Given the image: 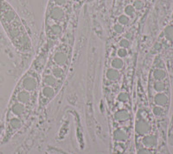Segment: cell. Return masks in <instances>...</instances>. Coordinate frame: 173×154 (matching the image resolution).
<instances>
[{
    "instance_id": "5bb4252c",
    "label": "cell",
    "mask_w": 173,
    "mask_h": 154,
    "mask_svg": "<svg viewBox=\"0 0 173 154\" xmlns=\"http://www.w3.org/2000/svg\"><path fill=\"white\" fill-rule=\"evenodd\" d=\"M152 89L156 92H164V91L168 89V84H165L164 80H160V81L154 80L153 84H152Z\"/></svg>"
},
{
    "instance_id": "3957f363",
    "label": "cell",
    "mask_w": 173,
    "mask_h": 154,
    "mask_svg": "<svg viewBox=\"0 0 173 154\" xmlns=\"http://www.w3.org/2000/svg\"><path fill=\"white\" fill-rule=\"evenodd\" d=\"M67 7L56 5H48L47 10V22L48 23H62L67 19Z\"/></svg>"
},
{
    "instance_id": "ba28073f",
    "label": "cell",
    "mask_w": 173,
    "mask_h": 154,
    "mask_svg": "<svg viewBox=\"0 0 173 154\" xmlns=\"http://www.w3.org/2000/svg\"><path fill=\"white\" fill-rule=\"evenodd\" d=\"M14 98H12V100L19 102L23 105H25L26 106H30L32 103L33 95H32V92H30L23 89H19L17 92H15Z\"/></svg>"
},
{
    "instance_id": "8992f818",
    "label": "cell",
    "mask_w": 173,
    "mask_h": 154,
    "mask_svg": "<svg viewBox=\"0 0 173 154\" xmlns=\"http://www.w3.org/2000/svg\"><path fill=\"white\" fill-rule=\"evenodd\" d=\"M51 59L53 61V65L64 67L69 63V57L67 51H65L64 49H58L54 51Z\"/></svg>"
},
{
    "instance_id": "9c48e42d",
    "label": "cell",
    "mask_w": 173,
    "mask_h": 154,
    "mask_svg": "<svg viewBox=\"0 0 173 154\" xmlns=\"http://www.w3.org/2000/svg\"><path fill=\"white\" fill-rule=\"evenodd\" d=\"M64 29L62 24L59 23H48L46 28L47 35L49 37H57L62 34Z\"/></svg>"
},
{
    "instance_id": "30bf717a",
    "label": "cell",
    "mask_w": 173,
    "mask_h": 154,
    "mask_svg": "<svg viewBox=\"0 0 173 154\" xmlns=\"http://www.w3.org/2000/svg\"><path fill=\"white\" fill-rule=\"evenodd\" d=\"M60 84H62L61 81H59L57 78H56L50 72H47L42 78V84L46 86H51L54 88H59Z\"/></svg>"
},
{
    "instance_id": "9a60e30c",
    "label": "cell",
    "mask_w": 173,
    "mask_h": 154,
    "mask_svg": "<svg viewBox=\"0 0 173 154\" xmlns=\"http://www.w3.org/2000/svg\"><path fill=\"white\" fill-rule=\"evenodd\" d=\"M124 65H125V62L123 59H120L119 57H116V58H114L111 63H110V67L111 68H114V69H116V70H122L124 68Z\"/></svg>"
},
{
    "instance_id": "8fae6325",
    "label": "cell",
    "mask_w": 173,
    "mask_h": 154,
    "mask_svg": "<svg viewBox=\"0 0 173 154\" xmlns=\"http://www.w3.org/2000/svg\"><path fill=\"white\" fill-rule=\"evenodd\" d=\"M155 106H165L169 103V97L164 92H157L152 98Z\"/></svg>"
},
{
    "instance_id": "d6986e66",
    "label": "cell",
    "mask_w": 173,
    "mask_h": 154,
    "mask_svg": "<svg viewBox=\"0 0 173 154\" xmlns=\"http://www.w3.org/2000/svg\"><path fill=\"white\" fill-rule=\"evenodd\" d=\"M118 22H119V24H120L121 25H127V24H129V22H130V18L127 16L126 14H122V15H120L119 18H118Z\"/></svg>"
},
{
    "instance_id": "7c38bea8",
    "label": "cell",
    "mask_w": 173,
    "mask_h": 154,
    "mask_svg": "<svg viewBox=\"0 0 173 154\" xmlns=\"http://www.w3.org/2000/svg\"><path fill=\"white\" fill-rule=\"evenodd\" d=\"M56 78H57L59 81H61L62 83L63 82V80L65 79L66 77V71L63 69V67L57 66V65H53L50 69L49 71Z\"/></svg>"
},
{
    "instance_id": "cb8c5ba5",
    "label": "cell",
    "mask_w": 173,
    "mask_h": 154,
    "mask_svg": "<svg viewBox=\"0 0 173 154\" xmlns=\"http://www.w3.org/2000/svg\"><path fill=\"white\" fill-rule=\"evenodd\" d=\"M132 6L134 7L135 10H141V9L144 7V3H143V1H141V0H136V1L133 3V5H132Z\"/></svg>"
},
{
    "instance_id": "ffe728a7",
    "label": "cell",
    "mask_w": 173,
    "mask_h": 154,
    "mask_svg": "<svg viewBox=\"0 0 173 154\" xmlns=\"http://www.w3.org/2000/svg\"><path fill=\"white\" fill-rule=\"evenodd\" d=\"M119 45L120 48H124V49H128L131 46V42L129 39H127V37H122L119 42Z\"/></svg>"
},
{
    "instance_id": "7402d4cb",
    "label": "cell",
    "mask_w": 173,
    "mask_h": 154,
    "mask_svg": "<svg viewBox=\"0 0 173 154\" xmlns=\"http://www.w3.org/2000/svg\"><path fill=\"white\" fill-rule=\"evenodd\" d=\"M128 55V51L127 49H124V48H119L117 50V56L120 59H124L127 58Z\"/></svg>"
},
{
    "instance_id": "5b68a950",
    "label": "cell",
    "mask_w": 173,
    "mask_h": 154,
    "mask_svg": "<svg viewBox=\"0 0 173 154\" xmlns=\"http://www.w3.org/2000/svg\"><path fill=\"white\" fill-rule=\"evenodd\" d=\"M113 119L116 124H132V114L127 108H119L114 113Z\"/></svg>"
},
{
    "instance_id": "d4e9b609",
    "label": "cell",
    "mask_w": 173,
    "mask_h": 154,
    "mask_svg": "<svg viewBox=\"0 0 173 154\" xmlns=\"http://www.w3.org/2000/svg\"><path fill=\"white\" fill-rule=\"evenodd\" d=\"M141 1H145V0H141Z\"/></svg>"
},
{
    "instance_id": "603a6c76",
    "label": "cell",
    "mask_w": 173,
    "mask_h": 154,
    "mask_svg": "<svg viewBox=\"0 0 173 154\" xmlns=\"http://www.w3.org/2000/svg\"><path fill=\"white\" fill-rule=\"evenodd\" d=\"M114 32H115L117 34H121L124 32V26L118 23V24H114Z\"/></svg>"
},
{
    "instance_id": "277c9868",
    "label": "cell",
    "mask_w": 173,
    "mask_h": 154,
    "mask_svg": "<svg viewBox=\"0 0 173 154\" xmlns=\"http://www.w3.org/2000/svg\"><path fill=\"white\" fill-rule=\"evenodd\" d=\"M27 106L19 102L12 100V104L9 109V117H15L22 119L25 123V118L27 117Z\"/></svg>"
},
{
    "instance_id": "6da1fadb",
    "label": "cell",
    "mask_w": 173,
    "mask_h": 154,
    "mask_svg": "<svg viewBox=\"0 0 173 154\" xmlns=\"http://www.w3.org/2000/svg\"><path fill=\"white\" fill-rule=\"evenodd\" d=\"M0 23L18 51L28 53L32 50V42L25 25L6 0H0Z\"/></svg>"
},
{
    "instance_id": "52a82bcc",
    "label": "cell",
    "mask_w": 173,
    "mask_h": 154,
    "mask_svg": "<svg viewBox=\"0 0 173 154\" xmlns=\"http://www.w3.org/2000/svg\"><path fill=\"white\" fill-rule=\"evenodd\" d=\"M57 93L56 89L51 86L43 85L42 90L40 92V103H42V106H45L47 103L51 101Z\"/></svg>"
},
{
    "instance_id": "ac0fdd59",
    "label": "cell",
    "mask_w": 173,
    "mask_h": 154,
    "mask_svg": "<svg viewBox=\"0 0 173 154\" xmlns=\"http://www.w3.org/2000/svg\"><path fill=\"white\" fill-rule=\"evenodd\" d=\"M117 99L121 103H127L129 100V95L126 92H120L117 96Z\"/></svg>"
},
{
    "instance_id": "e0dca14e",
    "label": "cell",
    "mask_w": 173,
    "mask_h": 154,
    "mask_svg": "<svg viewBox=\"0 0 173 154\" xmlns=\"http://www.w3.org/2000/svg\"><path fill=\"white\" fill-rule=\"evenodd\" d=\"M71 0H50L49 5H56L62 7H67Z\"/></svg>"
},
{
    "instance_id": "7a4b0ae2",
    "label": "cell",
    "mask_w": 173,
    "mask_h": 154,
    "mask_svg": "<svg viewBox=\"0 0 173 154\" xmlns=\"http://www.w3.org/2000/svg\"><path fill=\"white\" fill-rule=\"evenodd\" d=\"M18 88L32 93L36 92L40 89V80L38 79L34 71H28L21 78L18 84Z\"/></svg>"
},
{
    "instance_id": "4fadbf2b",
    "label": "cell",
    "mask_w": 173,
    "mask_h": 154,
    "mask_svg": "<svg viewBox=\"0 0 173 154\" xmlns=\"http://www.w3.org/2000/svg\"><path fill=\"white\" fill-rule=\"evenodd\" d=\"M121 73L119 70H116L114 68H109L107 71H106V78L112 82H116L120 79Z\"/></svg>"
},
{
    "instance_id": "2e32d148",
    "label": "cell",
    "mask_w": 173,
    "mask_h": 154,
    "mask_svg": "<svg viewBox=\"0 0 173 154\" xmlns=\"http://www.w3.org/2000/svg\"><path fill=\"white\" fill-rule=\"evenodd\" d=\"M152 78L154 80H157V81H160V80H165L166 78V73L165 71L163 70L161 68H158L156 70L152 71Z\"/></svg>"
},
{
    "instance_id": "44dd1931",
    "label": "cell",
    "mask_w": 173,
    "mask_h": 154,
    "mask_svg": "<svg viewBox=\"0 0 173 154\" xmlns=\"http://www.w3.org/2000/svg\"><path fill=\"white\" fill-rule=\"evenodd\" d=\"M125 14L128 16L129 18L130 17H133L134 14H135V9L132 5H127L125 8Z\"/></svg>"
}]
</instances>
